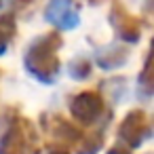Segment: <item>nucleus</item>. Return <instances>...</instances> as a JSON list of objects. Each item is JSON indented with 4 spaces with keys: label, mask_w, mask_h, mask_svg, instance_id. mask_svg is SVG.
Returning <instances> with one entry per match:
<instances>
[]
</instances>
